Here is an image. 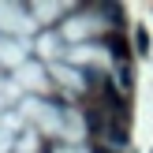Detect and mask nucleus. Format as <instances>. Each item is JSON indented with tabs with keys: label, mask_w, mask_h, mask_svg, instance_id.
<instances>
[{
	"label": "nucleus",
	"mask_w": 153,
	"mask_h": 153,
	"mask_svg": "<svg viewBox=\"0 0 153 153\" xmlns=\"http://www.w3.org/2000/svg\"><path fill=\"white\" fill-rule=\"evenodd\" d=\"M134 49H138L142 56L149 52V34H146V30H138V34H134Z\"/></svg>",
	"instance_id": "f257e3e1"
},
{
	"label": "nucleus",
	"mask_w": 153,
	"mask_h": 153,
	"mask_svg": "<svg viewBox=\"0 0 153 153\" xmlns=\"http://www.w3.org/2000/svg\"><path fill=\"white\" fill-rule=\"evenodd\" d=\"M108 49H112V56H120V60H127V45L120 41V37H112V41H108Z\"/></svg>",
	"instance_id": "f03ea898"
},
{
	"label": "nucleus",
	"mask_w": 153,
	"mask_h": 153,
	"mask_svg": "<svg viewBox=\"0 0 153 153\" xmlns=\"http://www.w3.org/2000/svg\"><path fill=\"white\" fill-rule=\"evenodd\" d=\"M131 79H134V75H131V67H120V86H123V90H131V86H134Z\"/></svg>",
	"instance_id": "7ed1b4c3"
},
{
	"label": "nucleus",
	"mask_w": 153,
	"mask_h": 153,
	"mask_svg": "<svg viewBox=\"0 0 153 153\" xmlns=\"http://www.w3.org/2000/svg\"><path fill=\"white\" fill-rule=\"evenodd\" d=\"M97 153H105V149H97Z\"/></svg>",
	"instance_id": "20e7f679"
}]
</instances>
